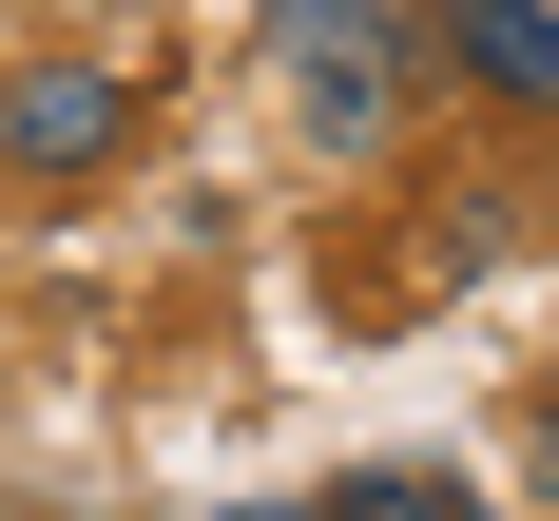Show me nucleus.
<instances>
[{
    "label": "nucleus",
    "mask_w": 559,
    "mask_h": 521,
    "mask_svg": "<svg viewBox=\"0 0 559 521\" xmlns=\"http://www.w3.org/2000/svg\"><path fill=\"white\" fill-rule=\"evenodd\" d=\"M231 521H329V502H231Z\"/></svg>",
    "instance_id": "5"
},
{
    "label": "nucleus",
    "mask_w": 559,
    "mask_h": 521,
    "mask_svg": "<svg viewBox=\"0 0 559 521\" xmlns=\"http://www.w3.org/2000/svg\"><path fill=\"white\" fill-rule=\"evenodd\" d=\"M540 405H559V387H540Z\"/></svg>",
    "instance_id": "6"
},
{
    "label": "nucleus",
    "mask_w": 559,
    "mask_h": 521,
    "mask_svg": "<svg viewBox=\"0 0 559 521\" xmlns=\"http://www.w3.org/2000/svg\"><path fill=\"white\" fill-rule=\"evenodd\" d=\"M271 58H289V116L329 155H386L405 135V58H425V0H271Z\"/></svg>",
    "instance_id": "1"
},
{
    "label": "nucleus",
    "mask_w": 559,
    "mask_h": 521,
    "mask_svg": "<svg viewBox=\"0 0 559 521\" xmlns=\"http://www.w3.org/2000/svg\"><path fill=\"white\" fill-rule=\"evenodd\" d=\"M135 155V78L116 58H39V78H0V174L20 193H78V174Z\"/></svg>",
    "instance_id": "2"
},
{
    "label": "nucleus",
    "mask_w": 559,
    "mask_h": 521,
    "mask_svg": "<svg viewBox=\"0 0 559 521\" xmlns=\"http://www.w3.org/2000/svg\"><path fill=\"white\" fill-rule=\"evenodd\" d=\"M329 521H483V483H444V463H347Z\"/></svg>",
    "instance_id": "4"
},
{
    "label": "nucleus",
    "mask_w": 559,
    "mask_h": 521,
    "mask_svg": "<svg viewBox=\"0 0 559 521\" xmlns=\"http://www.w3.org/2000/svg\"><path fill=\"white\" fill-rule=\"evenodd\" d=\"M425 58H463L502 116H559V0H425Z\"/></svg>",
    "instance_id": "3"
}]
</instances>
